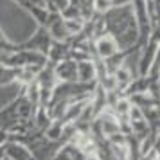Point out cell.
Returning a JSON list of instances; mask_svg holds the SVG:
<instances>
[{
    "label": "cell",
    "mask_w": 160,
    "mask_h": 160,
    "mask_svg": "<svg viewBox=\"0 0 160 160\" xmlns=\"http://www.w3.org/2000/svg\"><path fill=\"white\" fill-rule=\"evenodd\" d=\"M51 160H70V155L67 153L65 146H63V148H61V149H59V151L56 153V155H54V157H52Z\"/></svg>",
    "instance_id": "cell-12"
},
{
    "label": "cell",
    "mask_w": 160,
    "mask_h": 160,
    "mask_svg": "<svg viewBox=\"0 0 160 160\" xmlns=\"http://www.w3.org/2000/svg\"><path fill=\"white\" fill-rule=\"evenodd\" d=\"M4 160H9V158H8V157H4Z\"/></svg>",
    "instance_id": "cell-16"
},
{
    "label": "cell",
    "mask_w": 160,
    "mask_h": 160,
    "mask_svg": "<svg viewBox=\"0 0 160 160\" xmlns=\"http://www.w3.org/2000/svg\"><path fill=\"white\" fill-rule=\"evenodd\" d=\"M94 52H95V58L99 59H108L112 56L119 54V45H117L115 38L110 36V34H102L97 40H94Z\"/></svg>",
    "instance_id": "cell-2"
},
{
    "label": "cell",
    "mask_w": 160,
    "mask_h": 160,
    "mask_svg": "<svg viewBox=\"0 0 160 160\" xmlns=\"http://www.w3.org/2000/svg\"><path fill=\"white\" fill-rule=\"evenodd\" d=\"M4 157H6V155H4V149L0 148V160H4Z\"/></svg>",
    "instance_id": "cell-15"
},
{
    "label": "cell",
    "mask_w": 160,
    "mask_h": 160,
    "mask_svg": "<svg viewBox=\"0 0 160 160\" xmlns=\"http://www.w3.org/2000/svg\"><path fill=\"white\" fill-rule=\"evenodd\" d=\"M94 59H87V61H79V63H78V81H79V83H97V81H95Z\"/></svg>",
    "instance_id": "cell-9"
},
{
    "label": "cell",
    "mask_w": 160,
    "mask_h": 160,
    "mask_svg": "<svg viewBox=\"0 0 160 160\" xmlns=\"http://www.w3.org/2000/svg\"><path fill=\"white\" fill-rule=\"evenodd\" d=\"M2 149H4V155L9 160H36L32 157V153L29 151L27 146L20 144V142H15V140H8Z\"/></svg>",
    "instance_id": "cell-6"
},
{
    "label": "cell",
    "mask_w": 160,
    "mask_h": 160,
    "mask_svg": "<svg viewBox=\"0 0 160 160\" xmlns=\"http://www.w3.org/2000/svg\"><path fill=\"white\" fill-rule=\"evenodd\" d=\"M157 160H160V155H158V157H157Z\"/></svg>",
    "instance_id": "cell-17"
},
{
    "label": "cell",
    "mask_w": 160,
    "mask_h": 160,
    "mask_svg": "<svg viewBox=\"0 0 160 160\" xmlns=\"http://www.w3.org/2000/svg\"><path fill=\"white\" fill-rule=\"evenodd\" d=\"M131 4H133V0H112V8H126Z\"/></svg>",
    "instance_id": "cell-13"
},
{
    "label": "cell",
    "mask_w": 160,
    "mask_h": 160,
    "mask_svg": "<svg viewBox=\"0 0 160 160\" xmlns=\"http://www.w3.org/2000/svg\"><path fill=\"white\" fill-rule=\"evenodd\" d=\"M9 140V131L4 130V128H0V148H4V144Z\"/></svg>",
    "instance_id": "cell-14"
},
{
    "label": "cell",
    "mask_w": 160,
    "mask_h": 160,
    "mask_svg": "<svg viewBox=\"0 0 160 160\" xmlns=\"http://www.w3.org/2000/svg\"><path fill=\"white\" fill-rule=\"evenodd\" d=\"M70 51H72L70 42H54L52 40L49 52H47V63L58 65L59 61H65V59L70 58Z\"/></svg>",
    "instance_id": "cell-5"
},
{
    "label": "cell",
    "mask_w": 160,
    "mask_h": 160,
    "mask_svg": "<svg viewBox=\"0 0 160 160\" xmlns=\"http://www.w3.org/2000/svg\"><path fill=\"white\" fill-rule=\"evenodd\" d=\"M158 76H160V45H158V49H157V54H155L151 68H149V72H148V78L151 81H157Z\"/></svg>",
    "instance_id": "cell-11"
},
{
    "label": "cell",
    "mask_w": 160,
    "mask_h": 160,
    "mask_svg": "<svg viewBox=\"0 0 160 160\" xmlns=\"http://www.w3.org/2000/svg\"><path fill=\"white\" fill-rule=\"evenodd\" d=\"M20 70H22V68H9V67L0 65V87L11 85V83H18Z\"/></svg>",
    "instance_id": "cell-10"
},
{
    "label": "cell",
    "mask_w": 160,
    "mask_h": 160,
    "mask_svg": "<svg viewBox=\"0 0 160 160\" xmlns=\"http://www.w3.org/2000/svg\"><path fill=\"white\" fill-rule=\"evenodd\" d=\"M113 79H115V88L117 92H121V94L124 95V92H126V88L131 85V81L135 79V76L131 74V70L128 68V67H119L115 72H113Z\"/></svg>",
    "instance_id": "cell-8"
},
{
    "label": "cell",
    "mask_w": 160,
    "mask_h": 160,
    "mask_svg": "<svg viewBox=\"0 0 160 160\" xmlns=\"http://www.w3.org/2000/svg\"><path fill=\"white\" fill-rule=\"evenodd\" d=\"M54 74L58 83H78V63L74 59H65L54 65Z\"/></svg>",
    "instance_id": "cell-3"
},
{
    "label": "cell",
    "mask_w": 160,
    "mask_h": 160,
    "mask_svg": "<svg viewBox=\"0 0 160 160\" xmlns=\"http://www.w3.org/2000/svg\"><path fill=\"white\" fill-rule=\"evenodd\" d=\"M18 121L20 119H18V95H16L11 102L0 108V128L9 131V128Z\"/></svg>",
    "instance_id": "cell-7"
},
{
    "label": "cell",
    "mask_w": 160,
    "mask_h": 160,
    "mask_svg": "<svg viewBox=\"0 0 160 160\" xmlns=\"http://www.w3.org/2000/svg\"><path fill=\"white\" fill-rule=\"evenodd\" d=\"M158 45L160 43L149 40L144 47H140V54H138V76H148V72H149V68L153 65V59H155Z\"/></svg>",
    "instance_id": "cell-4"
},
{
    "label": "cell",
    "mask_w": 160,
    "mask_h": 160,
    "mask_svg": "<svg viewBox=\"0 0 160 160\" xmlns=\"http://www.w3.org/2000/svg\"><path fill=\"white\" fill-rule=\"evenodd\" d=\"M43 27L49 31V34L54 42H72V34L67 27L65 18L59 13H49V18H47Z\"/></svg>",
    "instance_id": "cell-1"
}]
</instances>
